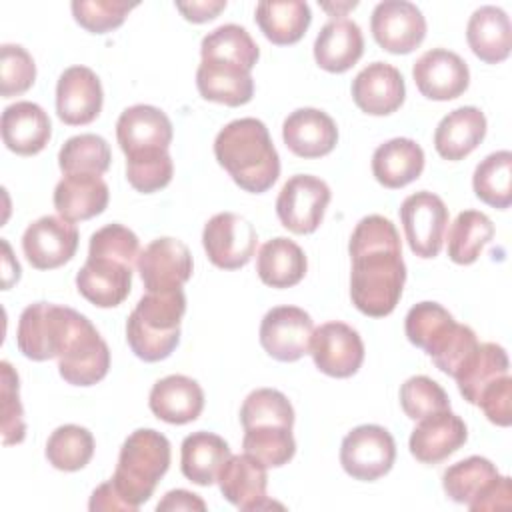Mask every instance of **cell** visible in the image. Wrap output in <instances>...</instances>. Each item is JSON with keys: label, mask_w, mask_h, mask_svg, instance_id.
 <instances>
[{"label": "cell", "mask_w": 512, "mask_h": 512, "mask_svg": "<svg viewBox=\"0 0 512 512\" xmlns=\"http://www.w3.org/2000/svg\"><path fill=\"white\" fill-rule=\"evenodd\" d=\"M484 416L496 426H510L512 422V378L510 374L486 386L478 398Z\"/></svg>", "instance_id": "f5cc1de1"}, {"label": "cell", "mask_w": 512, "mask_h": 512, "mask_svg": "<svg viewBox=\"0 0 512 512\" xmlns=\"http://www.w3.org/2000/svg\"><path fill=\"white\" fill-rule=\"evenodd\" d=\"M36 80V64L26 48L20 44L0 46V94L2 98L20 96Z\"/></svg>", "instance_id": "c3c4849f"}, {"label": "cell", "mask_w": 512, "mask_h": 512, "mask_svg": "<svg viewBox=\"0 0 512 512\" xmlns=\"http://www.w3.org/2000/svg\"><path fill=\"white\" fill-rule=\"evenodd\" d=\"M310 354L320 372L332 378H350L364 362V344L352 326L334 320L312 332Z\"/></svg>", "instance_id": "4fadbf2b"}, {"label": "cell", "mask_w": 512, "mask_h": 512, "mask_svg": "<svg viewBox=\"0 0 512 512\" xmlns=\"http://www.w3.org/2000/svg\"><path fill=\"white\" fill-rule=\"evenodd\" d=\"M176 8L182 12V16L190 22L202 24L212 18H216L224 8L226 0H194V2H176Z\"/></svg>", "instance_id": "11a10c76"}, {"label": "cell", "mask_w": 512, "mask_h": 512, "mask_svg": "<svg viewBox=\"0 0 512 512\" xmlns=\"http://www.w3.org/2000/svg\"><path fill=\"white\" fill-rule=\"evenodd\" d=\"M364 52L362 30L354 20L332 18L314 40V60L326 72L350 70Z\"/></svg>", "instance_id": "83f0119b"}, {"label": "cell", "mask_w": 512, "mask_h": 512, "mask_svg": "<svg viewBox=\"0 0 512 512\" xmlns=\"http://www.w3.org/2000/svg\"><path fill=\"white\" fill-rule=\"evenodd\" d=\"M478 344L480 342L470 326L452 322L440 332V336L430 342L424 352L432 358L440 372L454 378L464 362L474 354Z\"/></svg>", "instance_id": "b9f144b4"}, {"label": "cell", "mask_w": 512, "mask_h": 512, "mask_svg": "<svg viewBox=\"0 0 512 512\" xmlns=\"http://www.w3.org/2000/svg\"><path fill=\"white\" fill-rule=\"evenodd\" d=\"M88 508L92 512H98V510H106V512H116V510H122V512H132V508L120 498V494L116 492V488L112 486V482H104L100 484L92 496H90V502H88Z\"/></svg>", "instance_id": "9f6ffc18"}, {"label": "cell", "mask_w": 512, "mask_h": 512, "mask_svg": "<svg viewBox=\"0 0 512 512\" xmlns=\"http://www.w3.org/2000/svg\"><path fill=\"white\" fill-rule=\"evenodd\" d=\"M466 40L474 56L486 64H498L510 56L512 24L498 6H480L466 26Z\"/></svg>", "instance_id": "f546056e"}, {"label": "cell", "mask_w": 512, "mask_h": 512, "mask_svg": "<svg viewBox=\"0 0 512 512\" xmlns=\"http://www.w3.org/2000/svg\"><path fill=\"white\" fill-rule=\"evenodd\" d=\"M110 368V350L92 322H88L72 344L58 356L60 376L74 386L100 382Z\"/></svg>", "instance_id": "603a6c76"}, {"label": "cell", "mask_w": 512, "mask_h": 512, "mask_svg": "<svg viewBox=\"0 0 512 512\" xmlns=\"http://www.w3.org/2000/svg\"><path fill=\"white\" fill-rule=\"evenodd\" d=\"M424 170V150L410 138H392L372 154L374 178L390 190L404 188Z\"/></svg>", "instance_id": "1f68e13d"}, {"label": "cell", "mask_w": 512, "mask_h": 512, "mask_svg": "<svg viewBox=\"0 0 512 512\" xmlns=\"http://www.w3.org/2000/svg\"><path fill=\"white\" fill-rule=\"evenodd\" d=\"M94 456V436L78 424L58 426L46 442V458L56 470H82Z\"/></svg>", "instance_id": "f35d334b"}, {"label": "cell", "mask_w": 512, "mask_h": 512, "mask_svg": "<svg viewBox=\"0 0 512 512\" xmlns=\"http://www.w3.org/2000/svg\"><path fill=\"white\" fill-rule=\"evenodd\" d=\"M498 468L484 456H470L448 466L442 474V488L456 504L474 502L496 478Z\"/></svg>", "instance_id": "d590c367"}, {"label": "cell", "mask_w": 512, "mask_h": 512, "mask_svg": "<svg viewBox=\"0 0 512 512\" xmlns=\"http://www.w3.org/2000/svg\"><path fill=\"white\" fill-rule=\"evenodd\" d=\"M136 266L146 292L178 290L192 276V254L184 242L162 236L140 252Z\"/></svg>", "instance_id": "7c38bea8"}, {"label": "cell", "mask_w": 512, "mask_h": 512, "mask_svg": "<svg viewBox=\"0 0 512 512\" xmlns=\"http://www.w3.org/2000/svg\"><path fill=\"white\" fill-rule=\"evenodd\" d=\"M252 68L224 58H202L196 70V86L204 100L242 106L254 96Z\"/></svg>", "instance_id": "e0dca14e"}, {"label": "cell", "mask_w": 512, "mask_h": 512, "mask_svg": "<svg viewBox=\"0 0 512 512\" xmlns=\"http://www.w3.org/2000/svg\"><path fill=\"white\" fill-rule=\"evenodd\" d=\"M216 482L222 496L240 510H262L274 506V502H270L266 496V466L246 452L230 456Z\"/></svg>", "instance_id": "ffe728a7"}, {"label": "cell", "mask_w": 512, "mask_h": 512, "mask_svg": "<svg viewBox=\"0 0 512 512\" xmlns=\"http://www.w3.org/2000/svg\"><path fill=\"white\" fill-rule=\"evenodd\" d=\"M148 404L156 418L168 424H188L202 414L204 392L190 376L170 374L152 386Z\"/></svg>", "instance_id": "4316f807"}, {"label": "cell", "mask_w": 512, "mask_h": 512, "mask_svg": "<svg viewBox=\"0 0 512 512\" xmlns=\"http://www.w3.org/2000/svg\"><path fill=\"white\" fill-rule=\"evenodd\" d=\"M466 424L450 410H442L418 420L410 434V454L422 464H438L464 446Z\"/></svg>", "instance_id": "d6986e66"}, {"label": "cell", "mask_w": 512, "mask_h": 512, "mask_svg": "<svg viewBox=\"0 0 512 512\" xmlns=\"http://www.w3.org/2000/svg\"><path fill=\"white\" fill-rule=\"evenodd\" d=\"M370 30L386 52L410 54L426 36V18L408 0H384L372 10Z\"/></svg>", "instance_id": "8fae6325"}, {"label": "cell", "mask_w": 512, "mask_h": 512, "mask_svg": "<svg viewBox=\"0 0 512 512\" xmlns=\"http://www.w3.org/2000/svg\"><path fill=\"white\" fill-rule=\"evenodd\" d=\"M400 222L408 246L416 256H438L448 228V208L440 196L428 190L406 196L400 206Z\"/></svg>", "instance_id": "ba28073f"}, {"label": "cell", "mask_w": 512, "mask_h": 512, "mask_svg": "<svg viewBox=\"0 0 512 512\" xmlns=\"http://www.w3.org/2000/svg\"><path fill=\"white\" fill-rule=\"evenodd\" d=\"M172 136L170 118L150 104L126 108L116 122V138L126 156L144 150H168Z\"/></svg>", "instance_id": "44dd1931"}, {"label": "cell", "mask_w": 512, "mask_h": 512, "mask_svg": "<svg viewBox=\"0 0 512 512\" xmlns=\"http://www.w3.org/2000/svg\"><path fill=\"white\" fill-rule=\"evenodd\" d=\"M200 54L202 58H224L254 68L260 50L244 26L222 24L202 38Z\"/></svg>", "instance_id": "7bdbcfd3"}, {"label": "cell", "mask_w": 512, "mask_h": 512, "mask_svg": "<svg viewBox=\"0 0 512 512\" xmlns=\"http://www.w3.org/2000/svg\"><path fill=\"white\" fill-rule=\"evenodd\" d=\"M256 230L240 214H214L202 230V246L208 260L222 270H238L246 266L256 250Z\"/></svg>", "instance_id": "9c48e42d"}, {"label": "cell", "mask_w": 512, "mask_h": 512, "mask_svg": "<svg viewBox=\"0 0 512 512\" xmlns=\"http://www.w3.org/2000/svg\"><path fill=\"white\" fill-rule=\"evenodd\" d=\"M304 250L290 238L278 236L264 242L256 256V272L266 286L290 288L306 276Z\"/></svg>", "instance_id": "d6a6232c"}, {"label": "cell", "mask_w": 512, "mask_h": 512, "mask_svg": "<svg viewBox=\"0 0 512 512\" xmlns=\"http://www.w3.org/2000/svg\"><path fill=\"white\" fill-rule=\"evenodd\" d=\"M396 460L392 434L378 424L352 428L340 446V464L348 476L362 482H374L388 474Z\"/></svg>", "instance_id": "8992f818"}, {"label": "cell", "mask_w": 512, "mask_h": 512, "mask_svg": "<svg viewBox=\"0 0 512 512\" xmlns=\"http://www.w3.org/2000/svg\"><path fill=\"white\" fill-rule=\"evenodd\" d=\"M328 184L312 174H296L286 180L278 198L276 214L284 228L294 234H312L330 204Z\"/></svg>", "instance_id": "52a82bcc"}, {"label": "cell", "mask_w": 512, "mask_h": 512, "mask_svg": "<svg viewBox=\"0 0 512 512\" xmlns=\"http://www.w3.org/2000/svg\"><path fill=\"white\" fill-rule=\"evenodd\" d=\"M282 138L290 152L300 158H320L338 142L336 122L318 108H298L282 124Z\"/></svg>", "instance_id": "cb8c5ba5"}, {"label": "cell", "mask_w": 512, "mask_h": 512, "mask_svg": "<svg viewBox=\"0 0 512 512\" xmlns=\"http://www.w3.org/2000/svg\"><path fill=\"white\" fill-rule=\"evenodd\" d=\"M486 136V116L476 106L448 112L436 126L434 148L444 160H462L478 148Z\"/></svg>", "instance_id": "f1b7e54d"}, {"label": "cell", "mask_w": 512, "mask_h": 512, "mask_svg": "<svg viewBox=\"0 0 512 512\" xmlns=\"http://www.w3.org/2000/svg\"><path fill=\"white\" fill-rule=\"evenodd\" d=\"M314 322L310 314L298 306H276L268 310L260 322L262 348L280 362H296L310 354Z\"/></svg>", "instance_id": "30bf717a"}, {"label": "cell", "mask_w": 512, "mask_h": 512, "mask_svg": "<svg viewBox=\"0 0 512 512\" xmlns=\"http://www.w3.org/2000/svg\"><path fill=\"white\" fill-rule=\"evenodd\" d=\"M508 374V354L500 344L482 342L456 372L454 380L468 404H478L486 386Z\"/></svg>", "instance_id": "e575fe53"}, {"label": "cell", "mask_w": 512, "mask_h": 512, "mask_svg": "<svg viewBox=\"0 0 512 512\" xmlns=\"http://www.w3.org/2000/svg\"><path fill=\"white\" fill-rule=\"evenodd\" d=\"M108 200V184L98 174H64L54 188V208L68 222H82L102 214Z\"/></svg>", "instance_id": "484cf974"}, {"label": "cell", "mask_w": 512, "mask_h": 512, "mask_svg": "<svg viewBox=\"0 0 512 512\" xmlns=\"http://www.w3.org/2000/svg\"><path fill=\"white\" fill-rule=\"evenodd\" d=\"M256 24L276 46L296 44L312 22L310 6L302 0H264L256 4Z\"/></svg>", "instance_id": "836d02e7"}, {"label": "cell", "mask_w": 512, "mask_h": 512, "mask_svg": "<svg viewBox=\"0 0 512 512\" xmlns=\"http://www.w3.org/2000/svg\"><path fill=\"white\" fill-rule=\"evenodd\" d=\"M400 406L412 420L450 410V398L446 390L428 376H412L400 386Z\"/></svg>", "instance_id": "bcb514c9"}, {"label": "cell", "mask_w": 512, "mask_h": 512, "mask_svg": "<svg viewBox=\"0 0 512 512\" xmlns=\"http://www.w3.org/2000/svg\"><path fill=\"white\" fill-rule=\"evenodd\" d=\"M230 456V446L222 436L198 430L182 440L180 468L190 482L210 486L218 480V474Z\"/></svg>", "instance_id": "4dcf8cb0"}, {"label": "cell", "mask_w": 512, "mask_h": 512, "mask_svg": "<svg viewBox=\"0 0 512 512\" xmlns=\"http://www.w3.org/2000/svg\"><path fill=\"white\" fill-rule=\"evenodd\" d=\"M348 252L352 258V304L366 316H388L396 308L406 282L396 226L380 214L364 216L350 236Z\"/></svg>", "instance_id": "6da1fadb"}, {"label": "cell", "mask_w": 512, "mask_h": 512, "mask_svg": "<svg viewBox=\"0 0 512 512\" xmlns=\"http://www.w3.org/2000/svg\"><path fill=\"white\" fill-rule=\"evenodd\" d=\"M90 320L68 308L50 302L26 306L18 320V350L36 362L58 358Z\"/></svg>", "instance_id": "5b68a950"}, {"label": "cell", "mask_w": 512, "mask_h": 512, "mask_svg": "<svg viewBox=\"0 0 512 512\" xmlns=\"http://www.w3.org/2000/svg\"><path fill=\"white\" fill-rule=\"evenodd\" d=\"M512 498V484L508 476H498L474 502L468 504L472 512H484V510H506L510 508Z\"/></svg>", "instance_id": "db71d44e"}, {"label": "cell", "mask_w": 512, "mask_h": 512, "mask_svg": "<svg viewBox=\"0 0 512 512\" xmlns=\"http://www.w3.org/2000/svg\"><path fill=\"white\" fill-rule=\"evenodd\" d=\"M52 136L48 114L36 102L20 100L2 112V140L6 148L20 156L42 152Z\"/></svg>", "instance_id": "d4e9b609"}, {"label": "cell", "mask_w": 512, "mask_h": 512, "mask_svg": "<svg viewBox=\"0 0 512 512\" xmlns=\"http://www.w3.org/2000/svg\"><path fill=\"white\" fill-rule=\"evenodd\" d=\"M406 96L400 70L388 62H372L352 80V98L356 106L370 116L396 112Z\"/></svg>", "instance_id": "ac0fdd59"}, {"label": "cell", "mask_w": 512, "mask_h": 512, "mask_svg": "<svg viewBox=\"0 0 512 512\" xmlns=\"http://www.w3.org/2000/svg\"><path fill=\"white\" fill-rule=\"evenodd\" d=\"M2 250H4V256H2V286L4 290L10 288L14 282H18L20 278V264L12 258V252H10V246L6 240H2Z\"/></svg>", "instance_id": "680465c9"}, {"label": "cell", "mask_w": 512, "mask_h": 512, "mask_svg": "<svg viewBox=\"0 0 512 512\" xmlns=\"http://www.w3.org/2000/svg\"><path fill=\"white\" fill-rule=\"evenodd\" d=\"M2 372V442L4 446L20 444L26 436L24 408L20 404V382L18 374L10 362H0Z\"/></svg>", "instance_id": "816d5d0a"}, {"label": "cell", "mask_w": 512, "mask_h": 512, "mask_svg": "<svg viewBox=\"0 0 512 512\" xmlns=\"http://www.w3.org/2000/svg\"><path fill=\"white\" fill-rule=\"evenodd\" d=\"M88 256H102L134 266L140 256L138 236L122 224H106L90 236Z\"/></svg>", "instance_id": "681fc988"}, {"label": "cell", "mask_w": 512, "mask_h": 512, "mask_svg": "<svg viewBox=\"0 0 512 512\" xmlns=\"http://www.w3.org/2000/svg\"><path fill=\"white\" fill-rule=\"evenodd\" d=\"M494 238L492 220L478 210H464L448 230V256L456 264H472Z\"/></svg>", "instance_id": "8d00e7d4"}, {"label": "cell", "mask_w": 512, "mask_h": 512, "mask_svg": "<svg viewBox=\"0 0 512 512\" xmlns=\"http://www.w3.org/2000/svg\"><path fill=\"white\" fill-rule=\"evenodd\" d=\"M452 322H454L452 314L438 302H418L408 310L404 320V330L408 340L414 346L426 350L430 342L436 336H440V332Z\"/></svg>", "instance_id": "f907efd6"}, {"label": "cell", "mask_w": 512, "mask_h": 512, "mask_svg": "<svg viewBox=\"0 0 512 512\" xmlns=\"http://www.w3.org/2000/svg\"><path fill=\"white\" fill-rule=\"evenodd\" d=\"M22 250L34 268L54 270L76 254L78 230L60 216H42L24 230Z\"/></svg>", "instance_id": "5bb4252c"}, {"label": "cell", "mask_w": 512, "mask_h": 512, "mask_svg": "<svg viewBox=\"0 0 512 512\" xmlns=\"http://www.w3.org/2000/svg\"><path fill=\"white\" fill-rule=\"evenodd\" d=\"M186 312L184 290L146 292L126 320L130 350L144 362L168 358L180 342V320Z\"/></svg>", "instance_id": "3957f363"}, {"label": "cell", "mask_w": 512, "mask_h": 512, "mask_svg": "<svg viewBox=\"0 0 512 512\" xmlns=\"http://www.w3.org/2000/svg\"><path fill=\"white\" fill-rule=\"evenodd\" d=\"M76 288L94 306L114 308L130 294L132 266L112 258L88 256L76 274Z\"/></svg>", "instance_id": "7402d4cb"}, {"label": "cell", "mask_w": 512, "mask_h": 512, "mask_svg": "<svg viewBox=\"0 0 512 512\" xmlns=\"http://www.w3.org/2000/svg\"><path fill=\"white\" fill-rule=\"evenodd\" d=\"M110 146L98 134H78L68 138L58 152V166L64 174H98L110 168Z\"/></svg>", "instance_id": "ab89813d"}, {"label": "cell", "mask_w": 512, "mask_h": 512, "mask_svg": "<svg viewBox=\"0 0 512 512\" xmlns=\"http://www.w3.org/2000/svg\"><path fill=\"white\" fill-rule=\"evenodd\" d=\"M158 512H174V510H198L204 512L206 510V502L188 490H170L164 494V498L158 502L156 506Z\"/></svg>", "instance_id": "6f0895ef"}, {"label": "cell", "mask_w": 512, "mask_h": 512, "mask_svg": "<svg viewBox=\"0 0 512 512\" xmlns=\"http://www.w3.org/2000/svg\"><path fill=\"white\" fill-rule=\"evenodd\" d=\"M104 102L100 78L88 66L66 68L56 84V112L68 126H84L98 118Z\"/></svg>", "instance_id": "2e32d148"}, {"label": "cell", "mask_w": 512, "mask_h": 512, "mask_svg": "<svg viewBox=\"0 0 512 512\" xmlns=\"http://www.w3.org/2000/svg\"><path fill=\"white\" fill-rule=\"evenodd\" d=\"M214 156L246 192L262 194L280 176V156L266 124L258 118L228 122L214 140Z\"/></svg>", "instance_id": "7a4b0ae2"}, {"label": "cell", "mask_w": 512, "mask_h": 512, "mask_svg": "<svg viewBox=\"0 0 512 512\" xmlns=\"http://www.w3.org/2000/svg\"><path fill=\"white\" fill-rule=\"evenodd\" d=\"M170 456V442L158 430L138 428L124 440L110 482L132 512L150 500L170 468Z\"/></svg>", "instance_id": "277c9868"}, {"label": "cell", "mask_w": 512, "mask_h": 512, "mask_svg": "<svg viewBox=\"0 0 512 512\" xmlns=\"http://www.w3.org/2000/svg\"><path fill=\"white\" fill-rule=\"evenodd\" d=\"M474 194L488 206L504 210L512 204V152L498 150L478 162L472 176Z\"/></svg>", "instance_id": "74e56055"}, {"label": "cell", "mask_w": 512, "mask_h": 512, "mask_svg": "<svg viewBox=\"0 0 512 512\" xmlns=\"http://www.w3.org/2000/svg\"><path fill=\"white\" fill-rule=\"evenodd\" d=\"M242 448L266 468L288 464L296 454L292 428L286 426H252L244 428Z\"/></svg>", "instance_id": "60d3db41"}, {"label": "cell", "mask_w": 512, "mask_h": 512, "mask_svg": "<svg viewBox=\"0 0 512 512\" xmlns=\"http://www.w3.org/2000/svg\"><path fill=\"white\" fill-rule=\"evenodd\" d=\"M416 88L430 100H454L466 92L470 84L468 64L452 50H426L412 68Z\"/></svg>", "instance_id": "9a60e30c"}, {"label": "cell", "mask_w": 512, "mask_h": 512, "mask_svg": "<svg viewBox=\"0 0 512 512\" xmlns=\"http://www.w3.org/2000/svg\"><path fill=\"white\" fill-rule=\"evenodd\" d=\"M174 164L168 150H144L126 156V178L142 194L166 188L172 180Z\"/></svg>", "instance_id": "f6af8a7d"}, {"label": "cell", "mask_w": 512, "mask_h": 512, "mask_svg": "<svg viewBox=\"0 0 512 512\" xmlns=\"http://www.w3.org/2000/svg\"><path fill=\"white\" fill-rule=\"evenodd\" d=\"M240 422L244 428L252 426H294V408L290 400L274 388L252 390L242 408Z\"/></svg>", "instance_id": "ee69618b"}, {"label": "cell", "mask_w": 512, "mask_h": 512, "mask_svg": "<svg viewBox=\"0 0 512 512\" xmlns=\"http://www.w3.org/2000/svg\"><path fill=\"white\" fill-rule=\"evenodd\" d=\"M136 6L138 2L126 0H74L70 4L74 20L92 34H104L118 28Z\"/></svg>", "instance_id": "7dc6e473"}]
</instances>
